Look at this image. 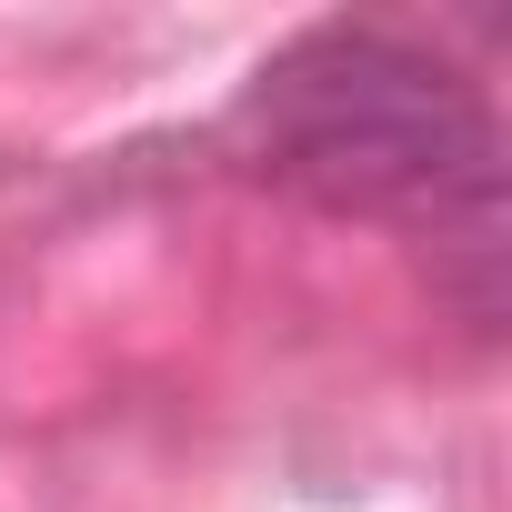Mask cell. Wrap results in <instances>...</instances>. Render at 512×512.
<instances>
[{
  "label": "cell",
  "mask_w": 512,
  "mask_h": 512,
  "mask_svg": "<svg viewBox=\"0 0 512 512\" xmlns=\"http://www.w3.org/2000/svg\"><path fill=\"white\" fill-rule=\"evenodd\" d=\"M251 161L332 211H412L432 231V262L452 302L492 332L502 282V141L482 91L372 21L302 31L241 101Z\"/></svg>",
  "instance_id": "1"
}]
</instances>
